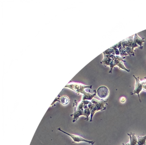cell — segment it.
Instances as JSON below:
<instances>
[{
    "instance_id": "cell-1",
    "label": "cell",
    "mask_w": 146,
    "mask_h": 145,
    "mask_svg": "<svg viewBox=\"0 0 146 145\" xmlns=\"http://www.w3.org/2000/svg\"><path fill=\"white\" fill-rule=\"evenodd\" d=\"M90 101L82 100L78 102L77 100H74V103L73 104V107L76 106V109L73 114L71 116L73 117V122L74 123L79 118L80 116H84L86 117V120H88L89 117L91 115V111L88 107V104Z\"/></svg>"
},
{
    "instance_id": "cell-14",
    "label": "cell",
    "mask_w": 146,
    "mask_h": 145,
    "mask_svg": "<svg viewBox=\"0 0 146 145\" xmlns=\"http://www.w3.org/2000/svg\"><path fill=\"white\" fill-rule=\"evenodd\" d=\"M126 99L125 97L124 96H122L120 98V101L121 103H125L126 102Z\"/></svg>"
},
{
    "instance_id": "cell-15",
    "label": "cell",
    "mask_w": 146,
    "mask_h": 145,
    "mask_svg": "<svg viewBox=\"0 0 146 145\" xmlns=\"http://www.w3.org/2000/svg\"></svg>"
},
{
    "instance_id": "cell-10",
    "label": "cell",
    "mask_w": 146,
    "mask_h": 145,
    "mask_svg": "<svg viewBox=\"0 0 146 145\" xmlns=\"http://www.w3.org/2000/svg\"><path fill=\"white\" fill-rule=\"evenodd\" d=\"M59 102L64 106H66L70 102V99L67 96H62L59 97Z\"/></svg>"
},
{
    "instance_id": "cell-7",
    "label": "cell",
    "mask_w": 146,
    "mask_h": 145,
    "mask_svg": "<svg viewBox=\"0 0 146 145\" xmlns=\"http://www.w3.org/2000/svg\"><path fill=\"white\" fill-rule=\"evenodd\" d=\"M133 77L136 79V83H135V89L133 92L131 93V95H133L134 94H137L139 98V101L141 102V100H140V97H139V92L143 90L142 86L140 82L139 77H135V75H133Z\"/></svg>"
},
{
    "instance_id": "cell-13",
    "label": "cell",
    "mask_w": 146,
    "mask_h": 145,
    "mask_svg": "<svg viewBox=\"0 0 146 145\" xmlns=\"http://www.w3.org/2000/svg\"><path fill=\"white\" fill-rule=\"evenodd\" d=\"M140 82L142 86L143 90L146 92V77H145L144 79H142L140 80Z\"/></svg>"
},
{
    "instance_id": "cell-6",
    "label": "cell",
    "mask_w": 146,
    "mask_h": 145,
    "mask_svg": "<svg viewBox=\"0 0 146 145\" xmlns=\"http://www.w3.org/2000/svg\"><path fill=\"white\" fill-rule=\"evenodd\" d=\"M110 90L106 86H101L98 88L96 90L97 95L100 99H105L109 95Z\"/></svg>"
},
{
    "instance_id": "cell-3",
    "label": "cell",
    "mask_w": 146,
    "mask_h": 145,
    "mask_svg": "<svg viewBox=\"0 0 146 145\" xmlns=\"http://www.w3.org/2000/svg\"><path fill=\"white\" fill-rule=\"evenodd\" d=\"M107 104V100H99L98 99H93L91 101L89 102L88 104V107L91 111V115H90V122H92L93 117L97 111H102L106 109L105 105Z\"/></svg>"
},
{
    "instance_id": "cell-12",
    "label": "cell",
    "mask_w": 146,
    "mask_h": 145,
    "mask_svg": "<svg viewBox=\"0 0 146 145\" xmlns=\"http://www.w3.org/2000/svg\"><path fill=\"white\" fill-rule=\"evenodd\" d=\"M103 54H106V55H109V54H112V55H114L115 54V50L112 47H111V48L107 49L105 52H104L103 53Z\"/></svg>"
},
{
    "instance_id": "cell-9",
    "label": "cell",
    "mask_w": 146,
    "mask_h": 145,
    "mask_svg": "<svg viewBox=\"0 0 146 145\" xmlns=\"http://www.w3.org/2000/svg\"><path fill=\"white\" fill-rule=\"evenodd\" d=\"M127 135L130 138V145H136L137 144V138L134 133L131 132L130 134H127Z\"/></svg>"
},
{
    "instance_id": "cell-8",
    "label": "cell",
    "mask_w": 146,
    "mask_h": 145,
    "mask_svg": "<svg viewBox=\"0 0 146 145\" xmlns=\"http://www.w3.org/2000/svg\"><path fill=\"white\" fill-rule=\"evenodd\" d=\"M134 42L138 45L140 46V49H143V43L145 41V39H141V37H139V35L137 34H135L134 38H133Z\"/></svg>"
},
{
    "instance_id": "cell-11",
    "label": "cell",
    "mask_w": 146,
    "mask_h": 145,
    "mask_svg": "<svg viewBox=\"0 0 146 145\" xmlns=\"http://www.w3.org/2000/svg\"><path fill=\"white\" fill-rule=\"evenodd\" d=\"M137 138V145H146V135L145 136H136Z\"/></svg>"
},
{
    "instance_id": "cell-4",
    "label": "cell",
    "mask_w": 146,
    "mask_h": 145,
    "mask_svg": "<svg viewBox=\"0 0 146 145\" xmlns=\"http://www.w3.org/2000/svg\"><path fill=\"white\" fill-rule=\"evenodd\" d=\"M126 57H121V56H118V55H112V61L110 64V67L111 69L110 71L109 72L110 73H111L113 70V67H114L115 66H118L120 68H121L123 70H125L127 72H130V70L127 69L126 67L124 65V62H126V61L124 60V59Z\"/></svg>"
},
{
    "instance_id": "cell-2",
    "label": "cell",
    "mask_w": 146,
    "mask_h": 145,
    "mask_svg": "<svg viewBox=\"0 0 146 145\" xmlns=\"http://www.w3.org/2000/svg\"><path fill=\"white\" fill-rule=\"evenodd\" d=\"M65 88H69L73 90L77 94H82V100H92L96 95V90H95L94 94H92L90 92H86L85 91L86 88H92V86H87L80 83L76 82H70L67 84Z\"/></svg>"
},
{
    "instance_id": "cell-5",
    "label": "cell",
    "mask_w": 146,
    "mask_h": 145,
    "mask_svg": "<svg viewBox=\"0 0 146 145\" xmlns=\"http://www.w3.org/2000/svg\"><path fill=\"white\" fill-rule=\"evenodd\" d=\"M58 130H60V132H62L63 133H65V134H66L67 135L70 136L71 138L73 140V143H78V142H87L89 144H91L92 145H94L95 142L93 141H90V140H88L85 138H82V136H79V135H74V134H69L68 132H66L64 130H62L61 128H58Z\"/></svg>"
}]
</instances>
